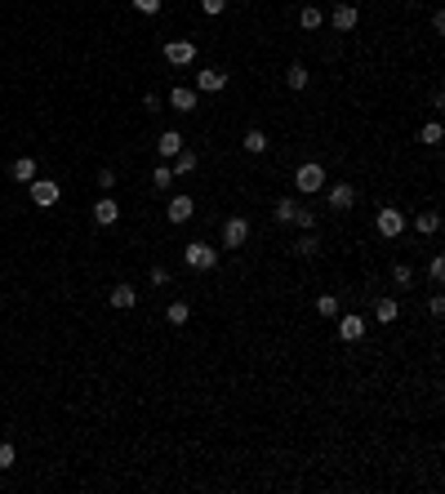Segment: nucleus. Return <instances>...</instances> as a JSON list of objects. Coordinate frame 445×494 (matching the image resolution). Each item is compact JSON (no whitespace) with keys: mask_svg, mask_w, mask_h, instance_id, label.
I'll use <instances>...</instances> for the list:
<instances>
[{"mask_svg":"<svg viewBox=\"0 0 445 494\" xmlns=\"http://www.w3.org/2000/svg\"><path fill=\"white\" fill-rule=\"evenodd\" d=\"M321 187H325V165H316V160H303V165L294 169V192L316 196Z\"/></svg>","mask_w":445,"mask_h":494,"instance_id":"f257e3e1","label":"nucleus"},{"mask_svg":"<svg viewBox=\"0 0 445 494\" xmlns=\"http://www.w3.org/2000/svg\"><path fill=\"white\" fill-rule=\"evenodd\" d=\"M183 263H187L192 272H214V268H219V250H210L205 241H192V245L183 250Z\"/></svg>","mask_w":445,"mask_h":494,"instance_id":"f03ea898","label":"nucleus"},{"mask_svg":"<svg viewBox=\"0 0 445 494\" xmlns=\"http://www.w3.org/2000/svg\"><path fill=\"white\" fill-rule=\"evenodd\" d=\"M250 241V218L245 214H232L223 223V250H241V245Z\"/></svg>","mask_w":445,"mask_h":494,"instance_id":"7ed1b4c3","label":"nucleus"},{"mask_svg":"<svg viewBox=\"0 0 445 494\" xmlns=\"http://www.w3.org/2000/svg\"><path fill=\"white\" fill-rule=\"evenodd\" d=\"M374 227H378V236H383V241H396V236L405 232V214L392 210V205H383V210H378V218H374Z\"/></svg>","mask_w":445,"mask_h":494,"instance_id":"20e7f679","label":"nucleus"},{"mask_svg":"<svg viewBox=\"0 0 445 494\" xmlns=\"http://www.w3.org/2000/svg\"><path fill=\"white\" fill-rule=\"evenodd\" d=\"M334 321H338V339H343V343H361L365 325H370L361 312H347V316H334Z\"/></svg>","mask_w":445,"mask_h":494,"instance_id":"39448f33","label":"nucleus"},{"mask_svg":"<svg viewBox=\"0 0 445 494\" xmlns=\"http://www.w3.org/2000/svg\"><path fill=\"white\" fill-rule=\"evenodd\" d=\"M325 201H329V210H352L356 205V187L347 183V178H338V183L325 187Z\"/></svg>","mask_w":445,"mask_h":494,"instance_id":"423d86ee","label":"nucleus"},{"mask_svg":"<svg viewBox=\"0 0 445 494\" xmlns=\"http://www.w3.org/2000/svg\"><path fill=\"white\" fill-rule=\"evenodd\" d=\"M361 23V14H356V5H347V0H338L334 9H329V27H334V32H352V27Z\"/></svg>","mask_w":445,"mask_h":494,"instance_id":"0eeeda50","label":"nucleus"},{"mask_svg":"<svg viewBox=\"0 0 445 494\" xmlns=\"http://www.w3.org/2000/svg\"><path fill=\"white\" fill-rule=\"evenodd\" d=\"M27 187H32V201L41 205V210H50V205H54V201H58V196H63V187L54 183V178H32V183H27Z\"/></svg>","mask_w":445,"mask_h":494,"instance_id":"6e6552de","label":"nucleus"},{"mask_svg":"<svg viewBox=\"0 0 445 494\" xmlns=\"http://www.w3.org/2000/svg\"><path fill=\"white\" fill-rule=\"evenodd\" d=\"M165 63H174V67L196 63V41H165Z\"/></svg>","mask_w":445,"mask_h":494,"instance_id":"1a4fd4ad","label":"nucleus"},{"mask_svg":"<svg viewBox=\"0 0 445 494\" xmlns=\"http://www.w3.org/2000/svg\"><path fill=\"white\" fill-rule=\"evenodd\" d=\"M223 85H227V72H219V67H201V72H196V85H192V89H196V94H219Z\"/></svg>","mask_w":445,"mask_h":494,"instance_id":"9d476101","label":"nucleus"},{"mask_svg":"<svg viewBox=\"0 0 445 494\" xmlns=\"http://www.w3.org/2000/svg\"><path fill=\"white\" fill-rule=\"evenodd\" d=\"M169 223H174V227H183V223H192V214H196V201H192V196H169Z\"/></svg>","mask_w":445,"mask_h":494,"instance_id":"9b49d317","label":"nucleus"},{"mask_svg":"<svg viewBox=\"0 0 445 494\" xmlns=\"http://www.w3.org/2000/svg\"><path fill=\"white\" fill-rule=\"evenodd\" d=\"M196 103H201V94L187 89V85H174V89H169V107L183 111V116H187V111H196Z\"/></svg>","mask_w":445,"mask_h":494,"instance_id":"f8f14e48","label":"nucleus"},{"mask_svg":"<svg viewBox=\"0 0 445 494\" xmlns=\"http://www.w3.org/2000/svg\"><path fill=\"white\" fill-rule=\"evenodd\" d=\"M120 218V205L111 201V196H98V205H94V227H111Z\"/></svg>","mask_w":445,"mask_h":494,"instance_id":"ddd939ff","label":"nucleus"},{"mask_svg":"<svg viewBox=\"0 0 445 494\" xmlns=\"http://www.w3.org/2000/svg\"><path fill=\"white\" fill-rule=\"evenodd\" d=\"M156 151H160V160H174L178 151H183V134H178V129H165V134L156 138Z\"/></svg>","mask_w":445,"mask_h":494,"instance_id":"4468645a","label":"nucleus"},{"mask_svg":"<svg viewBox=\"0 0 445 494\" xmlns=\"http://www.w3.org/2000/svg\"><path fill=\"white\" fill-rule=\"evenodd\" d=\"M9 178L27 187V183H32V178H36V160H32V156H18L14 165H9Z\"/></svg>","mask_w":445,"mask_h":494,"instance_id":"2eb2a0df","label":"nucleus"},{"mask_svg":"<svg viewBox=\"0 0 445 494\" xmlns=\"http://www.w3.org/2000/svg\"><path fill=\"white\" fill-rule=\"evenodd\" d=\"M241 147L250 151V156H263V151L272 147V138L263 134V129H245V138H241Z\"/></svg>","mask_w":445,"mask_h":494,"instance_id":"dca6fc26","label":"nucleus"},{"mask_svg":"<svg viewBox=\"0 0 445 494\" xmlns=\"http://www.w3.org/2000/svg\"><path fill=\"white\" fill-rule=\"evenodd\" d=\"M134 303H138V290H134V285H116V290H111V308L129 312Z\"/></svg>","mask_w":445,"mask_h":494,"instance_id":"f3484780","label":"nucleus"},{"mask_svg":"<svg viewBox=\"0 0 445 494\" xmlns=\"http://www.w3.org/2000/svg\"><path fill=\"white\" fill-rule=\"evenodd\" d=\"M285 85H290V89H307V85H312V72L303 67V63H290V67H285Z\"/></svg>","mask_w":445,"mask_h":494,"instance_id":"a211bd4d","label":"nucleus"},{"mask_svg":"<svg viewBox=\"0 0 445 494\" xmlns=\"http://www.w3.org/2000/svg\"><path fill=\"white\" fill-rule=\"evenodd\" d=\"M414 232H419V236H437L441 232V214H414Z\"/></svg>","mask_w":445,"mask_h":494,"instance_id":"6ab92c4d","label":"nucleus"},{"mask_svg":"<svg viewBox=\"0 0 445 494\" xmlns=\"http://www.w3.org/2000/svg\"><path fill=\"white\" fill-rule=\"evenodd\" d=\"M174 169H169V160H160L156 169H151V187H156V192H169V183H174Z\"/></svg>","mask_w":445,"mask_h":494,"instance_id":"aec40b11","label":"nucleus"},{"mask_svg":"<svg viewBox=\"0 0 445 494\" xmlns=\"http://www.w3.org/2000/svg\"><path fill=\"white\" fill-rule=\"evenodd\" d=\"M321 23H325V14H321L316 5H303V9H299V27H303V32H316Z\"/></svg>","mask_w":445,"mask_h":494,"instance_id":"412c9836","label":"nucleus"},{"mask_svg":"<svg viewBox=\"0 0 445 494\" xmlns=\"http://www.w3.org/2000/svg\"><path fill=\"white\" fill-rule=\"evenodd\" d=\"M196 165H201V156H196V151H187V147H183V151H178V156H174V165H169V169H174L178 178H183V174H192Z\"/></svg>","mask_w":445,"mask_h":494,"instance_id":"4be33fe9","label":"nucleus"},{"mask_svg":"<svg viewBox=\"0 0 445 494\" xmlns=\"http://www.w3.org/2000/svg\"><path fill=\"white\" fill-rule=\"evenodd\" d=\"M165 321H169V325H187V321H192V308H187L183 299H174V303L165 308Z\"/></svg>","mask_w":445,"mask_h":494,"instance_id":"5701e85b","label":"nucleus"},{"mask_svg":"<svg viewBox=\"0 0 445 494\" xmlns=\"http://www.w3.org/2000/svg\"><path fill=\"white\" fill-rule=\"evenodd\" d=\"M396 316H401V308H396V299H378V303H374V321H383V325H392Z\"/></svg>","mask_w":445,"mask_h":494,"instance_id":"b1692460","label":"nucleus"},{"mask_svg":"<svg viewBox=\"0 0 445 494\" xmlns=\"http://www.w3.org/2000/svg\"><path fill=\"white\" fill-rule=\"evenodd\" d=\"M294 210H299V201H294V196H281V201H276V210H272V218H276V223H294Z\"/></svg>","mask_w":445,"mask_h":494,"instance_id":"393cba45","label":"nucleus"},{"mask_svg":"<svg viewBox=\"0 0 445 494\" xmlns=\"http://www.w3.org/2000/svg\"><path fill=\"white\" fill-rule=\"evenodd\" d=\"M316 250H321L316 232H303V236H299V245H294V254H299V259H312V254H316Z\"/></svg>","mask_w":445,"mask_h":494,"instance_id":"a878e982","label":"nucleus"},{"mask_svg":"<svg viewBox=\"0 0 445 494\" xmlns=\"http://www.w3.org/2000/svg\"><path fill=\"white\" fill-rule=\"evenodd\" d=\"M445 138V129H441V120H428V125L419 129V142H428V147H437V142Z\"/></svg>","mask_w":445,"mask_h":494,"instance_id":"bb28decb","label":"nucleus"},{"mask_svg":"<svg viewBox=\"0 0 445 494\" xmlns=\"http://www.w3.org/2000/svg\"><path fill=\"white\" fill-rule=\"evenodd\" d=\"M316 316H325V321L338 316V299H334V294H321V299H316Z\"/></svg>","mask_w":445,"mask_h":494,"instance_id":"cd10ccee","label":"nucleus"},{"mask_svg":"<svg viewBox=\"0 0 445 494\" xmlns=\"http://www.w3.org/2000/svg\"><path fill=\"white\" fill-rule=\"evenodd\" d=\"M294 227H299V232H316V214H312V205H307V210H303V205L294 210Z\"/></svg>","mask_w":445,"mask_h":494,"instance_id":"c85d7f7f","label":"nucleus"},{"mask_svg":"<svg viewBox=\"0 0 445 494\" xmlns=\"http://www.w3.org/2000/svg\"><path fill=\"white\" fill-rule=\"evenodd\" d=\"M428 277H432V285H445V259H441V254L428 263Z\"/></svg>","mask_w":445,"mask_h":494,"instance_id":"c756f323","label":"nucleus"},{"mask_svg":"<svg viewBox=\"0 0 445 494\" xmlns=\"http://www.w3.org/2000/svg\"><path fill=\"white\" fill-rule=\"evenodd\" d=\"M392 281H396V285H410V281H414V268H410V263H396V268H392Z\"/></svg>","mask_w":445,"mask_h":494,"instance_id":"7c9ffc66","label":"nucleus"},{"mask_svg":"<svg viewBox=\"0 0 445 494\" xmlns=\"http://www.w3.org/2000/svg\"><path fill=\"white\" fill-rule=\"evenodd\" d=\"M98 187L111 192V187H116V169H98Z\"/></svg>","mask_w":445,"mask_h":494,"instance_id":"2f4dec72","label":"nucleus"},{"mask_svg":"<svg viewBox=\"0 0 445 494\" xmlns=\"http://www.w3.org/2000/svg\"><path fill=\"white\" fill-rule=\"evenodd\" d=\"M201 9H205V14H210V18H219L223 9H227V0H201Z\"/></svg>","mask_w":445,"mask_h":494,"instance_id":"473e14b6","label":"nucleus"},{"mask_svg":"<svg viewBox=\"0 0 445 494\" xmlns=\"http://www.w3.org/2000/svg\"><path fill=\"white\" fill-rule=\"evenodd\" d=\"M134 9H138V14H160V0H134Z\"/></svg>","mask_w":445,"mask_h":494,"instance_id":"72a5a7b5","label":"nucleus"},{"mask_svg":"<svg viewBox=\"0 0 445 494\" xmlns=\"http://www.w3.org/2000/svg\"><path fill=\"white\" fill-rule=\"evenodd\" d=\"M0 468H14V445L0 441Z\"/></svg>","mask_w":445,"mask_h":494,"instance_id":"f704fd0d","label":"nucleus"},{"mask_svg":"<svg viewBox=\"0 0 445 494\" xmlns=\"http://www.w3.org/2000/svg\"><path fill=\"white\" fill-rule=\"evenodd\" d=\"M428 312H432V316H445V299H441V294H432V299H428Z\"/></svg>","mask_w":445,"mask_h":494,"instance_id":"c9c22d12","label":"nucleus"},{"mask_svg":"<svg viewBox=\"0 0 445 494\" xmlns=\"http://www.w3.org/2000/svg\"><path fill=\"white\" fill-rule=\"evenodd\" d=\"M151 285H169V272L160 268V263H156V268H151Z\"/></svg>","mask_w":445,"mask_h":494,"instance_id":"e433bc0d","label":"nucleus"},{"mask_svg":"<svg viewBox=\"0 0 445 494\" xmlns=\"http://www.w3.org/2000/svg\"><path fill=\"white\" fill-rule=\"evenodd\" d=\"M143 107H147V111H160V94H156V89H151L147 98H143Z\"/></svg>","mask_w":445,"mask_h":494,"instance_id":"4c0bfd02","label":"nucleus"}]
</instances>
